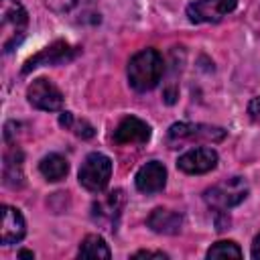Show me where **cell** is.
<instances>
[{
  "mask_svg": "<svg viewBox=\"0 0 260 260\" xmlns=\"http://www.w3.org/2000/svg\"><path fill=\"white\" fill-rule=\"evenodd\" d=\"M28 26V14L18 0H0V47L10 53L22 39Z\"/></svg>",
  "mask_w": 260,
  "mask_h": 260,
  "instance_id": "cell-2",
  "label": "cell"
},
{
  "mask_svg": "<svg viewBox=\"0 0 260 260\" xmlns=\"http://www.w3.org/2000/svg\"><path fill=\"white\" fill-rule=\"evenodd\" d=\"M252 256H254V258H260V234L254 238V244H252Z\"/></svg>",
  "mask_w": 260,
  "mask_h": 260,
  "instance_id": "cell-22",
  "label": "cell"
},
{
  "mask_svg": "<svg viewBox=\"0 0 260 260\" xmlns=\"http://www.w3.org/2000/svg\"><path fill=\"white\" fill-rule=\"evenodd\" d=\"M215 165H217V152L213 148H207V146L191 148V150H187L185 154H181L177 158L179 171H183L187 175L209 173L211 169H215Z\"/></svg>",
  "mask_w": 260,
  "mask_h": 260,
  "instance_id": "cell-9",
  "label": "cell"
},
{
  "mask_svg": "<svg viewBox=\"0 0 260 260\" xmlns=\"http://www.w3.org/2000/svg\"><path fill=\"white\" fill-rule=\"evenodd\" d=\"M26 98H28L30 106L37 110L57 112L63 108V93L51 79H45V77H39L28 85Z\"/></svg>",
  "mask_w": 260,
  "mask_h": 260,
  "instance_id": "cell-6",
  "label": "cell"
},
{
  "mask_svg": "<svg viewBox=\"0 0 260 260\" xmlns=\"http://www.w3.org/2000/svg\"><path fill=\"white\" fill-rule=\"evenodd\" d=\"M246 195H248V183L242 177H230V179H223V181L215 183L213 187H209L205 191L203 199L215 211H225V209L242 203L246 199Z\"/></svg>",
  "mask_w": 260,
  "mask_h": 260,
  "instance_id": "cell-3",
  "label": "cell"
},
{
  "mask_svg": "<svg viewBox=\"0 0 260 260\" xmlns=\"http://www.w3.org/2000/svg\"><path fill=\"white\" fill-rule=\"evenodd\" d=\"M24 232H26V223H24L22 213L16 207L2 205V234H0L2 244L10 246V244L20 242L24 238Z\"/></svg>",
  "mask_w": 260,
  "mask_h": 260,
  "instance_id": "cell-12",
  "label": "cell"
},
{
  "mask_svg": "<svg viewBox=\"0 0 260 260\" xmlns=\"http://www.w3.org/2000/svg\"><path fill=\"white\" fill-rule=\"evenodd\" d=\"M248 116H250L254 122H260V95L254 98V100L248 104Z\"/></svg>",
  "mask_w": 260,
  "mask_h": 260,
  "instance_id": "cell-20",
  "label": "cell"
},
{
  "mask_svg": "<svg viewBox=\"0 0 260 260\" xmlns=\"http://www.w3.org/2000/svg\"><path fill=\"white\" fill-rule=\"evenodd\" d=\"M134 183H136V189L140 193H158L165 183H167V169L162 162L158 160H150L146 165H142L134 177Z\"/></svg>",
  "mask_w": 260,
  "mask_h": 260,
  "instance_id": "cell-11",
  "label": "cell"
},
{
  "mask_svg": "<svg viewBox=\"0 0 260 260\" xmlns=\"http://www.w3.org/2000/svg\"><path fill=\"white\" fill-rule=\"evenodd\" d=\"M71 57H73V51H71V47L67 43H55V45L47 47L45 51H41L39 55H35L32 59H28L22 71L28 73L30 69H35L39 65H57V63H63V61H67Z\"/></svg>",
  "mask_w": 260,
  "mask_h": 260,
  "instance_id": "cell-13",
  "label": "cell"
},
{
  "mask_svg": "<svg viewBox=\"0 0 260 260\" xmlns=\"http://www.w3.org/2000/svg\"><path fill=\"white\" fill-rule=\"evenodd\" d=\"M146 223H148V228H150L152 232L171 236V234H177V232L181 230L183 217H181V213H177V211L158 207V209H154V211L148 215Z\"/></svg>",
  "mask_w": 260,
  "mask_h": 260,
  "instance_id": "cell-14",
  "label": "cell"
},
{
  "mask_svg": "<svg viewBox=\"0 0 260 260\" xmlns=\"http://www.w3.org/2000/svg\"><path fill=\"white\" fill-rule=\"evenodd\" d=\"M238 0H195L187 6V16L191 22H217L230 12H234Z\"/></svg>",
  "mask_w": 260,
  "mask_h": 260,
  "instance_id": "cell-7",
  "label": "cell"
},
{
  "mask_svg": "<svg viewBox=\"0 0 260 260\" xmlns=\"http://www.w3.org/2000/svg\"><path fill=\"white\" fill-rule=\"evenodd\" d=\"M225 138V130L217 126H207V124H189V122H179L169 128V142L179 144V142H193V140H205V142H219Z\"/></svg>",
  "mask_w": 260,
  "mask_h": 260,
  "instance_id": "cell-5",
  "label": "cell"
},
{
  "mask_svg": "<svg viewBox=\"0 0 260 260\" xmlns=\"http://www.w3.org/2000/svg\"><path fill=\"white\" fill-rule=\"evenodd\" d=\"M150 138V126L136 118V116H126L114 130V142L128 146V144H144Z\"/></svg>",
  "mask_w": 260,
  "mask_h": 260,
  "instance_id": "cell-10",
  "label": "cell"
},
{
  "mask_svg": "<svg viewBox=\"0 0 260 260\" xmlns=\"http://www.w3.org/2000/svg\"><path fill=\"white\" fill-rule=\"evenodd\" d=\"M79 183L91 193H100L108 187L112 177V158L102 152H91L79 167Z\"/></svg>",
  "mask_w": 260,
  "mask_h": 260,
  "instance_id": "cell-4",
  "label": "cell"
},
{
  "mask_svg": "<svg viewBox=\"0 0 260 260\" xmlns=\"http://www.w3.org/2000/svg\"><path fill=\"white\" fill-rule=\"evenodd\" d=\"M39 171L47 181H61L69 171V162H67L65 156L53 152V154H47L39 162Z\"/></svg>",
  "mask_w": 260,
  "mask_h": 260,
  "instance_id": "cell-15",
  "label": "cell"
},
{
  "mask_svg": "<svg viewBox=\"0 0 260 260\" xmlns=\"http://www.w3.org/2000/svg\"><path fill=\"white\" fill-rule=\"evenodd\" d=\"M207 258H242V250L236 242L221 240V242H215L207 250Z\"/></svg>",
  "mask_w": 260,
  "mask_h": 260,
  "instance_id": "cell-18",
  "label": "cell"
},
{
  "mask_svg": "<svg viewBox=\"0 0 260 260\" xmlns=\"http://www.w3.org/2000/svg\"><path fill=\"white\" fill-rule=\"evenodd\" d=\"M22 179V154L12 150L4 156V183L8 187H20Z\"/></svg>",
  "mask_w": 260,
  "mask_h": 260,
  "instance_id": "cell-17",
  "label": "cell"
},
{
  "mask_svg": "<svg viewBox=\"0 0 260 260\" xmlns=\"http://www.w3.org/2000/svg\"><path fill=\"white\" fill-rule=\"evenodd\" d=\"M132 258H134V260H138V258H158V260H165V258H167V254H165V252H150V250H140V252H136Z\"/></svg>",
  "mask_w": 260,
  "mask_h": 260,
  "instance_id": "cell-21",
  "label": "cell"
},
{
  "mask_svg": "<svg viewBox=\"0 0 260 260\" xmlns=\"http://www.w3.org/2000/svg\"><path fill=\"white\" fill-rule=\"evenodd\" d=\"M124 203H126V197H124V191L122 189H116V191H110L108 195L100 197L93 201L91 205V217L100 223H104L106 228H112L116 225L122 209H124Z\"/></svg>",
  "mask_w": 260,
  "mask_h": 260,
  "instance_id": "cell-8",
  "label": "cell"
},
{
  "mask_svg": "<svg viewBox=\"0 0 260 260\" xmlns=\"http://www.w3.org/2000/svg\"><path fill=\"white\" fill-rule=\"evenodd\" d=\"M77 256L79 258H110L112 252H110V248L102 236L91 234V236H85L83 242L79 244Z\"/></svg>",
  "mask_w": 260,
  "mask_h": 260,
  "instance_id": "cell-16",
  "label": "cell"
},
{
  "mask_svg": "<svg viewBox=\"0 0 260 260\" xmlns=\"http://www.w3.org/2000/svg\"><path fill=\"white\" fill-rule=\"evenodd\" d=\"M77 0H45L47 8H51L53 12H67L75 6Z\"/></svg>",
  "mask_w": 260,
  "mask_h": 260,
  "instance_id": "cell-19",
  "label": "cell"
},
{
  "mask_svg": "<svg viewBox=\"0 0 260 260\" xmlns=\"http://www.w3.org/2000/svg\"><path fill=\"white\" fill-rule=\"evenodd\" d=\"M165 71L162 57L156 49H142L128 61V83L136 91H150L158 85Z\"/></svg>",
  "mask_w": 260,
  "mask_h": 260,
  "instance_id": "cell-1",
  "label": "cell"
},
{
  "mask_svg": "<svg viewBox=\"0 0 260 260\" xmlns=\"http://www.w3.org/2000/svg\"><path fill=\"white\" fill-rule=\"evenodd\" d=\"M18 258H30V260H32V258H35V254H32V252H28V250H20V252H18Z\"/></svg>",
  "mask_w": 260,
  "mask_h": 260,
  "instance_id": "cell-23",
  "label": "cell"
}]
</instances>
